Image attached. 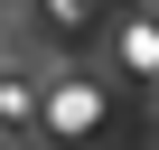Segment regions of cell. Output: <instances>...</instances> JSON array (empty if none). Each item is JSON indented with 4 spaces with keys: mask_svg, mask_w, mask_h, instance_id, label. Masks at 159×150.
Returning a JSON list of instances; mask_svg holds the SVG:
<instances>
[{
    "mask_svg": "<svg viewBox=\"0 0 159 150\" xmlns=\"http://www.w3.org/2000/svg\"><path fill=\"white\" fill-rule=\"evenodd\" d=\"M47 131H94L103 122V85H84V75H66V85H47Z\"/></svg>",
    "mask_w": 159,
    "mask_h": 150,
    "instance_id": "1",
    "label": "cell"
},
{
    "mask_svg": "<svg viewBox=\"0 0 159 150\" xmlns=\"http://www.w3.org/2000/svg\"><path fill=\"white\" fill-rule=\"evenodd\" d=\"M122 56H131V66H159V28H150V19H140V28H131V38H122Z\"/></svg>",
    "mask_w": 159,
    "mask_h": 150,
    "instance_id": "2",
    "label": "cell"
},
{
    "mask_svg": "<svg viewBox=\"0 0 159 150\" xmlns=\"http://www.w3.org/2000/svg\"><path fill=\"white\" fill-rule=\"evenodd\" d=\"M47 10H56V19H84V10H94V0H47Z\"/></svg>",
    "mask_w": 159,
    "mask_h": 150,
    "instance_id": "3",
    "label": "cell"
}]
</instances>
